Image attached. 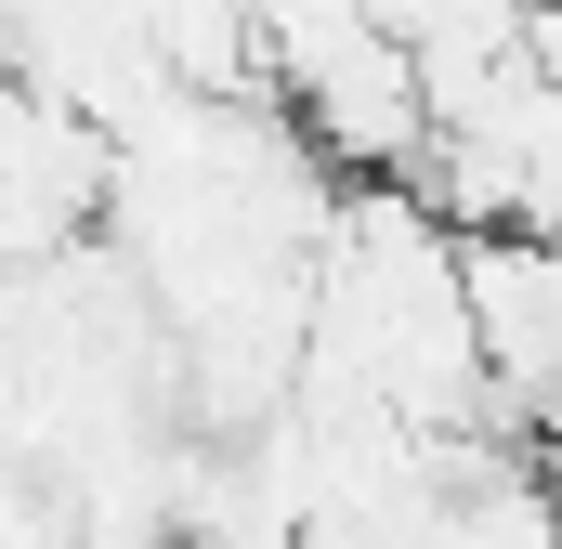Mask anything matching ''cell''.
<instances>
[{"instance_id": "6da1fadb", "label": "cell", "mask_w": 562, "mask_h": 549, "mask_svg": "<svg viewBox=\"0 0 562 549\" xmlns=\"http://www.w3.org/2000/svg\"><path fill=\"white\" fill-rule=\"evenodd\" d=\"M105 197H119V132L0 66V274H53Z\"/></svg>"}, {"instance_id": "7a4b0ae2", "label": "cell", "mask_w": 562, "mask_h": 549, "mask_svg": "<svg viewBox=\"0 0 562 549\" xmlns=\"http://www.w3.org/2000/svg\"><path fill=\"white\" fill-rule=\"evenodd\" d=\"M406 53H419L431 79H458V66H497V53H524L537 40V0H367Z\"/></svg>"}, {"instance_id": "3957f363", "label": "cell", "mask_w": 562, "mask_h": 549, "mask_svg": "<svg viewBox=\"0 0 562 549\" xmlns=\"http://www.w3.org/2000/svg\"><path fill=\"white\" fill-rule=\"evenodd\" d=\"M537 13H562V0H537Z\"/></svg>"}]
</instances>
